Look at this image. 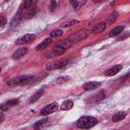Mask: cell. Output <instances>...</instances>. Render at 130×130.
I'll use <instances>...</instances> for the list:
<instances>
[{
  "mask_svg": "<svg viewBox=\"0 0 130 130\" xmlns=\"http://www.w3.org/2000/svg\"><path fill=\"white\" fill-rule=\"evenodd\" d=\"M98 124V120L91 116H83L76 121V126L80 129H89Z\"/></svg>",
  "mask_w": 130,
  "mask_h": 130,
  "instance_id": "cell-1",
  "label": "cell"
},
{
  "mask_svg": "<svg viewBox=\"0 0 130 130\" xmlns=\"http://www.w3.org/2000/svg\"><path fill=\"white\" fill-rule=\"evenodd\" d=\"M34 77L32 76H28V75H22V76H18V77H14L12 79H10L7 84L10 86H17V85H25L28 84L32 81Z\"/></svg>",
  "mask_w": 130,
  "mask_h": 130,
  "instance_id": "cell-2",
  "label": "cell"
},
{
  "mask_svg": "<svg viewBox=\"0 0 130 130\" xmlns=\"http://www.w3.org/2000/svg\"><path fill=\"white\" fill-rule=\"evenodd\" d=\"M87 37H88V31H87L86 29H81V30L77 31L76 34H74L73 36H71V37L67 40V42L71 45V44H75V43H78V42H80V41H83V40H85Z\"/></svg>",
  "mask_w": 130,
  "mask_h": 130,
  "instance_id": "cell-3",
  "label": "cell"
},
{
  "mask_svg": "<svg viewBox=\"0 0 130 130\" xmlns=\"http://www.w3.org/2000/svg\"><path fill=\"white\" fill-rule=\"evenodd\" d=\"M58 109H59V105H58L57 103H55V102H54V103H51V104L45 106V107L41 110V115L47 116V115H49V114H52V113L56 112Z\"/></svg>",
  "mask_w": 130,
  "mask_h": 130,
  "instance_id": "cell-4",
  "label": "cell"
},
{
  "mask_svg": "<svg viewBox=\"0 0 130 130\" xmlns=\"http://www.w3.org/2000/svg\"><path fill=\"white\" fill-rule=\"evenodd\" d=\"M35 39H36V36H35V35H32V34H28V35H25V36L19 38L18 40H16L15 44H17V45L30 44V43H32V42L35 41Z\"/></svg>",
  "mask_w": 130,
  "mask_h": 130,
  "instance_id": "cell-5",
  "label": "cell"
},
{
  "mask_svg": "<svg viewBox=\"0 0 130 130\" xmlns=\"http://www.w3.org/2000/svg\"><path fill=\"white\" fill-rule=\"evenodd\" d=\"M68 60H61V61H58V62H55V63H52V64H48L47 65V69L49 70H52V69H61L63 67H65L67 64H68Z\"/></svg>",
  "mask_w": 130,
  "mask_h": 130,
  "instance_id": "cell-6",
  "label": "cell"
},
{
  "mask_svg": "<svg viewBox=\"0 0 130 130\" xmlns=\"http://www.w3.org/2000/svg\"><path fill=\"white\" fill-rule=\"evenodd\" d=\"M36 14V6H28L27 8L24 9V12L22 13V18L23 19H30L35 16Z\"/></svg>",
  "mask_w": 130,
  "mask_h": 130,
  "instance_id": "cell-7",
  "label": "cell"
},
{
  "mask_svg": "<svg viewBox=\"0 0 130 130\" xmlns=\"http://www.w3.org/2000/svg\"><path fill=\"white\" fill-rule=\"evenodd\" d=\"M27 51H28V49H27L26 47L19 48V49H17V50L12 54V58H13L14 60H19L20 58H22V57L27 53Z\"/></svg>",
  "mask_w": 130,
  "mask_h": 130,
  "instance_id": "cell-8",
  "label": "cell"
},
{
  "mask_svg": "<svg viewBox=\"0 0 130 130\" xmlns=\"http://www.w3.org/2000/svg\"><path fill=\"white\" fill-rule=\"evenodd\" d=\"M121 69H122V65H120V64L114 65L113 67H111L110 69H108V70L105 71V75H106V76H114V75L117 74Z\"/></svg>",
  "mask_w": 130,
  "mask_h": 130,
  "instance_id": "cell-9",
  "label": "cell"
},
{
  "mask_svg": "<svg viewBox=\"0 0 130 130\" xmlns=\"http://www.w3.org/2000/svg\"><path fill=\"white\" fill-rule=\"evenodd\" d=\"M99 86H101V82H98V81H88L82 85L84 90H93Z\"/></svg>",
  "mask_w": 130,
  "mask_h": 130,
  "instance_id": "cell-10",
  "label": "cell"
},
{
  "mask_svg": "<svg viewBox=\"0 0 130 130\" xmlns=\"http://www.w3.org/2000/svg\"><path fill=\"white\" fill-rule=\"evenodd\" d=\"M52 43V39L51 38H47V39H45L42 43H40L37 47H36V50L37 51H42V50H44V49H46L47 47H49V45Z\"/></svg>",
  "mask_w": 130,
  "mask_h": 130,
  "instance_id": "cell-11",
  "label": "cell"
},
{
  "mask_svg": "<svg viewBox=\"0 0 130 130\" xmlns=\"http://www.w3.org/2000/svg\"><path fill=\"white\" fill-rule=\"evenodd\" d=\"M65 51H66V49L65 48H63L62 46H56L53 50H52V55L53 56H55V57H58V56H61V55H63L64 53H65Z\"/></svg>",
  "mask_w": 130,
  "mask_h": 130,
  "instance_id": "cell-12",
  "label": "cell"
},
{
  "mask_svg": "<svg viewBox=\"0 0 130 130\" xmlns=\"http://www.w3.org/2000/svg\"><path fill=\"white\" fill-rule=\"evenodd\" d=\"M106 27H107V23H106V22H101V23L96 24V25L93 27L92 32H93V34H100V32H102V31H104V30L106 29Z\"/></svg>",
  "mask_w": 130,
  "mask_h": 130,
  "instance_id": "cell-13",
  "label": "cell"
},
{
  "mask_svg": "<svg viewBox=\"0 0 130 130\" xmlns=\"http://www.w3.org/2000/svg\"><path fill=\"white\" fill-rule=\"evenodd\" d=\"M124 29V26L123 25H118L116 27H114L110 32H109V37H116L118 35H120Z\"/></svg>",
  "mask_w": 130,
  "mask_h": 130,
  "instance_id": "cell-14",
  "label": "cell"
},
{
  "mask_svg": "<svg viewBox=\"0 0 130 130\" xmlns=\"http://www.w3.org/2000/svg\"><path fill=\"white\" fill-rule=\"evenodd\" d=\"M72 108H73V102L71 100H66L65 102L62 103V105L60 107V109L62 111H68V110H70Z\"/></svg>",
  "mask_w": 130,
  "mask_h": 130,
  "instance_id": "cell-15",
  "label": "cell"
},
{
  "mask_svg": "<svg viewBox=\"0 0 130 130\" xmlns=\"http://www.w3.org/2000/svg\"><path fill=\"white\" fill-rule=\"evenodd\" d=\"M125 117H126V113L125 112H118V113L114 114V116L112 117V121L113 122H120Z\"/></svg>",
  "mask_w": 130,
  "mask_h": 130,
  "instance_id": "cell-16",
  "label": "cell"
},
{
  "mask_svg": "<svg viewBox=\"0 0 130 130\" xmlns=\"http://www.w3.org/2000/svg\"><path fill=\"white\" fill-rule=\"evenodd\" d=\"M43 93H44V89H40V90H38L35 94H32L31 95V98H30V100H29V103L30 104H32V103H36L42 95H43Z\"/></svg>",
  "mask_w": 130,
  "mask_h": 130,
  "instance_id": "cell-17",
  "label": "cell"
},
{
  "mask_svg": "<svg viewBox=\"0 0 130 130\" xmlns=\"http://www.w3.org/2000/svg\"><path fill=\"white\" fill-rule=\"evenodd\" d=\"M69 79H70L69 76H60V77H58V78L56 79V83H57V84H63V83H65V82H67Z\"/></svg>",
  "mask_w": 130,
  "mask_h": 130,
  "instance_id": "cell-18",
  "label": "cell"
},
{
  "mask_svg": "<svg viewBox=\"0 0 130 130\" xmlns=\"http://www.w3.org/2000/svg\"><path fill=\"white\" fill-rule=\"evenodd\" d=\"M76 23H79V20H76V19H72V20H69V21H66L64 23L61 24L62 27H67V26H70L72 24H76Z\"/></svg>",
  "mask_w": 130,
  "mask_h": 130,
  "instance_id": "cell-19",
  "label": "cell"
},
{
  "mask_svg": "<svg viewBox=\"0 0 130 130\" xmlns=\"http://www.w3.org/2000/svg\"><path fill=\"white\" fill-rule=\"evenodd\" d=\"M117 16H118L117 12H113V13H111V14L109 15V17H108V23H113V22L117 19Z\"/></svg>",
  "mask_w": 130,
  "mask_h": 130,
  "instance_id": "cell-20",
  "label": "cell"
},
{
  "mask_svg": "<svg viewBox=\"0 0 130 130\" xmlns=\"http://www.w3.org/2000/svg\"><path fill=\"white\" fill-rule=\"evenodd\" d=\"M62 35H63V31L61 29H54L51 32V38H57V37H60Z\"/></svg>",
  "mask_w": 130,
  "mask_h": 130,
  "instance_id": "cell-21",
  "label": "cell"
},
{
  "mask_svg": "<svg viewBox=\"0 0 130 130\" xmlns=\"http://www.w3.org/2000/svg\"><path fill=\"white\" fill-rule=\"evenodd\" d=\"M18 103H19V101L16 100V99H14V100H9V101L6 102V104H7L9 107H14V106H16Z\"/></svg>",
  "mask_w": 130,
  "mask_h": 130,
  "instance_id": "cell-22",
  "label": "cell"
},
{
  "mask_svg": "<svg viewBox=\"0 0 130 130\" xmlns=\"http://www.w3.org/2000/svg\"><path fill=\"white\" fill-rule=\"evenodd\" d=\"M47 122V119H44V120H41V121H38L36 124H35V128H39V127H41L44 123H46Z\"/></svg>",
  "mask_w": 130,
  "mask_h": 130,
  "instance_id": "cell-23",
  "label": "cell"
},
{
  "mask_svg": "<svg viewBox=\"0 0 130 130\" xmlns=\"http://www.w3.org/2000/svg\"><path fill=\"white\" fill-rule=\"evenodd\" d=\"M69 2L75 9H78V0H69Z\"/></svg>",
  "mask_w": 130,
  "mask_h": 130,
  "instance_id": "cell-24",
  "label": "cell"
},
{
  "mask_svg": "<svg viewBox=\"0 0 130 130\" xmlns=\"http://www.w3.org/2000/svg\"><path fill=\"white\" fill-rule=\"evenodd\" d=\"M6 21H7V20H6V17H4V16L1 15V16H0V26H1V27L4 26V25L6 24Z\"/></svg>",
  "mask_w": 130,
  "mask_h": 130,
  "instance_id": "cell-25",
  "label": "cell"
},
{
  "mask_svg": "<svg viewBox=\"0 0 130 130\" xmlns=\"http://www.w3.org/2000/svg\"><path fill=\"white\" fill-rule=\"evenodd\" d=\"M8 109H9V106H8L6 103L0 105V110H1V111H7Z\"/></svg>",
  "mask_w": 130,
  "mask_h": 130,
  "instance_id": "cell-26",
  "label": "cell"
},
{
  "mask_svg": "<svg viewBox=\"0 0 130 130\" xmlns=\"http://www.w3.org/2000/svg\"><path fill=\"white\" fill-rule=\"evenodd\" d=\"M32 3V0H24V8H27Z\"/></svg>",
  "mask_w": 130,
  "mask_h": 130,
  "instance_id": "cell-27",
  "label": "cell"
},
{
  "mask_svg": "<svg viewBox=\"0 0 130 130\" xmlns=\"http://www.w3.org/2000/svg\"><path fill=\"white\" fill-rule=\"evenodd\" d=\"M56 8V0H52L51 1V11H54Z\"/></svg>",
  "mask_w": 130,
  "mask_h": 130,
  "instance_id": "cell-28",
  "label": "cell"
},
{
  "mask_svg": "<svg viewBox=\"0 0 130 130\" xmlns=\"http://www.w3.org/2000/svg\"><path fill=\"white\" fill-rule=\"evenodd\" d=\"M4 121V115L2 113H0V123H2Z\"/></svg>",
  "mask_w": 130,
  "mask_h": 130,
  "instance_id": "cell-29",
  "label": "cell"
},
{
  "mask_svg": "<svg viewBox=\"0 0 130 130\" xmlns=\"http://www.w3.org/2000/svg\"><path fill=\"white\" fill-rule=\"evenodd\" d=\"M94 3H101V2H103L104 0H92Z\"/></svg>",
  "mask_w": 130,
  "mask_h": 130,
  "instance_id": "cell-30",
  "label": "cell"
},
{
  "mask_svg": "<svg viewBox=\"0 0 130 130\" xmlns=\"http://www.w3.org/2000/svg\"><path fill=\"white\" fill-rule=\"evenodd\" d=\"M0 72H1V68H0Z\"/></svg>",
  "mask_w": 130,
  "mask_h": 130,
  "instance_id": "cell-31",
  "label": "cell"
},
{
  "mask_svg": "<svg viewBox=\"0 0 130 130\" xmlns=\"http://www.w3.org/2000/svg\"><path fill=\"white\" fill-rule=\"evenodd\" d=\"M5 1H8V0H5Z\"/></svg>",
  "mask_w": 130,
  "mask_h": 130,
  "instance_id": "cell-32",
  "label": "cell"
}]
</instances>
